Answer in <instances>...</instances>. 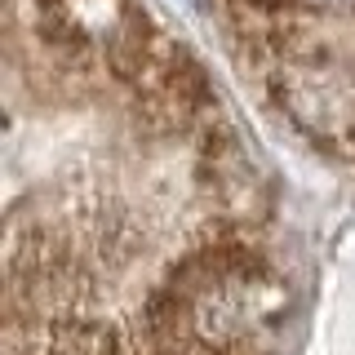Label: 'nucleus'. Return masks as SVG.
<instances>
[{
	"label": "nucleus",
	"instance_id": "f257e3e1",
	"mask_svg": "<svg viewBox=\"0 0 355 355\" xmlns=\"http://www.w3.org/2000/svg\"><path fill=\"white\" fill-rule=\"evenodd\" d=\"M129 94L125 147L14 155L5 355H284L293 275L218 98L187 62Z\"/></svg>",
	"mask_w": 355,
	"mask_h": 355
}]
</instances>
